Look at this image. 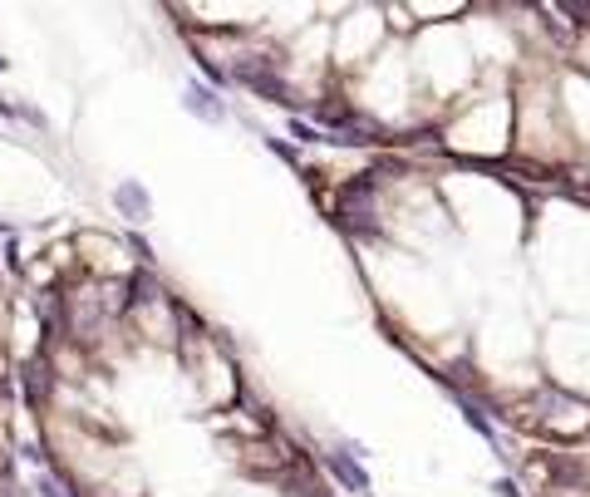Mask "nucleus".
Listing matches in <instances>:
<instances>
[{
    "mask_svg": "<svg viewBox=\"0 0 590 497\" xmlns=\"http://www.w3.org/2000/svg\"><path fill=\"white\" fill-rule=\"evenodd\" d=\"M330 473H335V478H340V483H345L350 493H364V488H369V478H364V468L354 463L350 453H330Z\"/></svg>",
    "mask_w": 590,
    "mask_h": 497,
    "instance_id": "nucleus-1",
    "label": "nucleus"
},
{
    "mask_svg": "<svg viewBox=\"0 0 590 497\" xmlns=\"http://www.w3.org/2000/svg\"><path fill=\"white\" fill-rule=\"evenodd\" d=\"M241 79H246L251 89H261V94H271L276 104H295V99H291V89H286V84H281L276 74H261V69H241Z\"/></svg>",
    "mask_w": 590,
    "mask_h": 497,
    "instance_id": "nucleus-2",
    "label": "nucleus"
},
{
    "mask_svg": "<svg viewBox=\"0 0 590 497\" xmlns=\"http://www.w3.org/2000/svg\"><path fill=\"white\" fill-rule=\"evenodd\" d=\"M114 197H118V207H123V212L133 217V222H143V217L153 212V207H148V192H143V187H133V183H123Z\"/></svg>",
    "mask_w": 590,
    "mask_h": 497,
    "instance_id": "nucleus-3",
    "label": "nucleus"
},
{
    "mask_svg": "<svg viewBox=\"0 0 590 497\" xmlns=\"http://www.w3.org/2000/svg\"><path fill=\"white\" fill-rule=\"evenodd\" d=\"M40 488H45V497H64V488H59L55 478H45V483H40Z\"/></svg>",
    "mask_w": 590,
    "mask_h": 497,
    "instance_id": "nucleus-4",
    "label": "nucleus"
}]
</instances>
